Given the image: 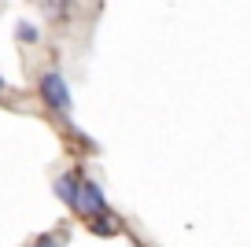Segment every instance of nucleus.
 Listing matches in <instances>:
<instances>
[{"label":"nucleus","instance_id":"obj_1","mask_svg":"<svg viewBox=\"0 0 251 247\" xmlns=\"http://www.w3.org/2000/svg\"><path fill=\"white\" fill-rule=\"evenodd\" d=\"M37 93H41V100H45L52 111H71V85L63 81L59 70H48V74L41 77Z\"/></svg>","mask_w":251,"mask_h":247},{"label":"nucleus","instance_id":"obj_2","mask_svg":"<svg viewBox=\"0 0 251 247\" xmlns=\"http://www.w3.org/2000/svg\"><path fill=\"white\" fill-rule=\"evenodd\" d=\"M107 199H103V192H100V185H96L93 177H81V188H78V210L74 214H85V218H100V214H107Z\"/></svg>","mask_w":251,"mask_h":247},{"label":"nucleus","instance_id":"obj_3","mask_svg":"<svg viewBox=\"0 0 251 247\" xmlns=\"http://www.w3.org/2000/svg\"><path fill=\"white\" fill-rule=\"evenodd\" d=\"M78 188H81L78 173H63V177H55V196H59L71 210H78Z\"/></svg>","mask_w":251,"mask_h":247},{"label":"nucleus","instance_id":"obj_4","mask_svg":"<svg viewBox=\"0 0 251 247\" xmlns=\"http://www.w3.org/2000/svg\"><path fill=\"white\" fill-rule=\"evenodd\" d=\"M89 229H93L96 236H115L122 225H118V218L107 210V214H100V218H89Z\"/></svg>","mask_w":251,"mask_h":247},{"label":"nucleus","instance_id":"obj_5","mask_svg":"<svg viewBox=\"0 0 251 247\" xmlns=\"http://www.w3.org/2000/svg\"><path fill=\"white\" fill-rule=\"evenodd\" d=\"M15 37L23 41V45H33V41L41 37V30L30 23V19H19V23H15Z\"/></svg>","mask_w":251,"mask_h":247},{"label":"nucleus","instance_id":"obj_6","mask_svg":"<svg viewBox=\"0 0 251 247\" xmlns=\"http://www.w3.org/2000/svg\"><path fill=\"white\" fill-rule=\"evenodd\" d=\"M33 247H67V232H45L33 240Z\"/></svg>","mask_w":251,"mask_h":247},{"label":"nucleus","instance_id":"obj_7","mask_svg":"<svg viewBox=\"0 0 251 247\" xmlns=\"http://www.w3.org/2000/svg\"><path fill=\"white\" fill-rule=\"evenodd\" d=\"M0 93H4V77H0Z\"/></svg>","mask_w":251,"mask_h":247}]
</instances>
